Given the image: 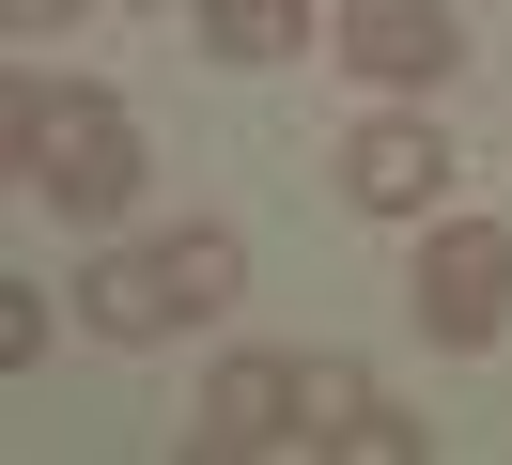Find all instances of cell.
Listing matches in <instances>:
<instances>
[{
	"label": "cell",
	"instance_id": "cell-7",
	"mask_svg": "<svg viewBox=\"0 0 512 465\" xmlns=\"http://www.w3.org/2000/svg\"><path fill=\"white\" fill-rule=\"evenodd\" d=\"M156 248H171V295H187V326H218V310L249 295V248H233L218 217H187V233H156Z\"/></svg>",
	"mask_w": 512,
	"mask_h": 465
},
{
	"label": "cell",
	"instance_id": "cell-6",
	"mask_svg": "<svg viewBox=\"0 0 512 465\" xmlns=\"http://www.w3.org/2000/svg\"><path fill=\"white\" fill-rule=\"evenodd\" d=\"M78 326H94V341H125V357H140V341H171V326H187V295H171V248H94V264H78Z\"/></svg>",
	"mask_w": 512,
	"mask_h": 465
},
{
	"label": "cell",
	"instance_id": "cell-4",
	"mask_svg": "<svg viewBox=\"0 0 512 465\" xmlns=\"http://www.w3.org/2000/svg\"><path fill=\"white\" fill-rule=\"evenodd\" d=\"M450 171H466V155H450V140H435L419 109H373V124L342 140V202H357V217H388V233L450 217Z\"/></svg>",
	"mask_w": 512,
	"mask_h": 465
},
{
	"label": "cell",
	"instance_id": "cell-9",
	"mask_svg": "<svg viewBox=\"0 0 512 465\" xmlns=\"http://www.w3.org/2000/svg\"><path fill=\"white\" fill-rule=\"evenodd\" d=\"M373 372H357V357H295V434H311V450H342V419H373Z\"/></svg>",
	"mask_w": 512,
	"mask_h": 465
},
{
	"label": "cell",
	"instance_id": "cell-8",
	"mask_svg": "<svg viewBox=\"0 0 512 465\" xmlns=\"http://www.w3.org/2000/svg\"><path fill=\"white\" fill-rule=\"evenodd\" d=\"M202 47L218 62H295L311 47V0H202Z\"/></svg>",
	"mask_w": 512,
	"mask_h": 465
},
{
	"label": "cell",
	"instance_id": "cell-5",
	"mask_svg": "<svg viewBox=\"0 0 512 465\" xmlns=\"http://www.w3.org/2000/svg\"><path fill=\"white\" fill-rule=\"evenodd\" d=\"M187 450H295V357H218L202 372V403H187Z\"/></svg>",
	"mask_w": 512,
	"mask_h": 465
},
{
	"label": "cell",
	"instance_id": "cell-11",
	"mask_svg": "<svg viewBox=\"0 0 512 465\" xmlns=\"http://www.w3.org/2000/svg\"><path fill=\"white\" fill-rule=\"evenodd\" d=\"M0 16H16V31H47V16H78V0H0Z\"/></svg>",
	"mask_w": 512,
	"mask_h": 465
},
{
	"label": "cell",
	"instance_id": "cell-2",
	"mask_svg": "<svg viewBox=\"0 0 512 465\" xmlns=\"http://www.w3.org/2000/svg\"><path fill=\"white\" fill-rule=\"evenodd\" d=\"M404 310H419V341L435 357H481V341L512 326V233L497 217H419V279H404Z\"/></svg>",
	"mask_w": 512,
	"mask_h": 465
},
{
	"label": "cell",
	"instance_id": "cell-3",
	"mask_svg": "<svg viewBox=\"0 0 512 465\" xmlns=\"http://www.w3.org/2000/svg\"><path fill=\"white\" fill-rule=\"evenodd\" d=\"M326 62L373 78V93H435L450 62H466V16H450V0H342V16H326Z\"/></svg>",
	"mask_w": 512,
	"mask_h": 465
},
{
	"label": "cell",
	"instance_id": "cell-1",
	"mask_svg": "<svg viewBox=\"0 0 512 465\" xmlns=\"http://www.w3.org/2000/svg\"><path fill=\"white\" fill-rule=\"evenodd\" d=\"M0 155H16V186H32L47 217H78V233H109V217L140 202V109L125 93H94V78H16L0 93Z\"/></svg>",
	"mask_w": 512,
	"mask_h": 465
},
{
	"label": "cell",
	"instance_id": "cell-10",
	"mask_svg": "<svg viewBox=\"0 0 512 465\" xmlns=\"http://www.w3.org/2000/svg\"><path fill=\"white\" fill-rule=\"evenodd\" d=\"M47 357V295H32V279H0V372H32Z\"/></svg>",
	"mask_w": 512,
	"mask_h": 465
}]
</instances>
